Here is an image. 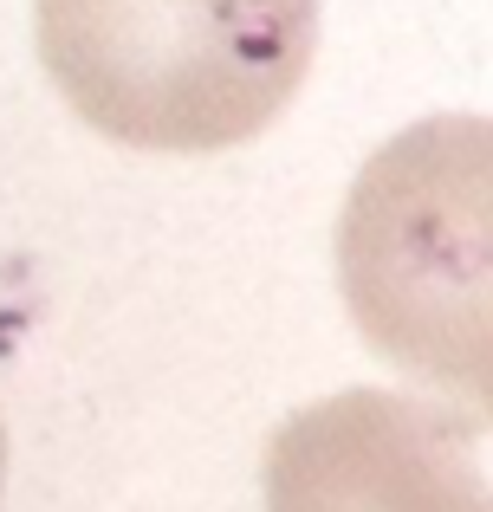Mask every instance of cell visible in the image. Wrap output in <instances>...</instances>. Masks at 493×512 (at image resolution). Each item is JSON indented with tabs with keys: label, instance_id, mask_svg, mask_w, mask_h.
Segmentation results:
<instances>
[{
	"label": "cell",
	"instance_id": "277c9868",
	"mask_svg": "<svg viewBox=\"0 0 493 512\" xmlns=\"http://www.w3.org/2000/svg\"><path fill=\"white\" fill-rule=\"evenodd\" d=\"M0 474H7V422H0Z\"/></svg>",
	"mask_w": 493,
	"mask_h": 512
},
{
	"label": "cell",
	"instance_id": "7a4b0ae2",
	"mask_svg": "<svg viewBox=\"0 0 493 512\" xmlns=\"http://www.w3.org/2000/svg\"><path fill=\"white\" fill-rule=\"evenodd\" d=\"M52 85L143 150H221L266 130L318 52V0H33Z\"/></svg>",
	"mask_w": 493,
	"mask_h": 512
},
{
	"label": "cell",
	"instance_id": "3957f363",
	"mask_svg": "<svg viewBox=\"0 0 493 512\" xmlns=\"http://www.w3.org/2000/svg\"><path fill=\"white\" fill-rule=\"evenodd\" d=\"M266 512H493L468 422L403 389H331L273 428Z\"/></svg>",
	"mask_w": 493,
	"mask_h": 512
},
{
	"label": "cell",
	"instance_id": "6da1fadb",
	"mask_svg": "<svg viewBox=\"0 0 493 512\" xmlns=\"http://www.w3.org/2000/svg\"><path fill=\"white\" fill-rule=\"evenodd\" d=\"M338 286L396 370L493 422V117L435 111L364 156L338 208Z\"/></svg>",
	"mask_w": 493,
	"mask_h": 512
}]
</instances>
